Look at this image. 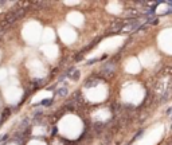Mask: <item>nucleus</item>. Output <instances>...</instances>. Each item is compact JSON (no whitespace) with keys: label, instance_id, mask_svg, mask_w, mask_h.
Wrapping results in <instances>:
<instances>
[{"label":"nucleus","instance_id":"6e6552de","mask_svg":"<svg viewBox=\"0 0 172 145\" xmlns=\"http://www.w3.org/2000/svg\"><path fill=\"white\" fill-rule=\"evenodd\" d=\"M50 104H51V99H43L41 102V105H50Z\"/></svg>","mask_w":172,"mask_h":145},{"label":"nucleus","instance_id":"423d86ee","mask_svg":"<svg viewBox=\"0 0 172 145\" xmlns=\"http://www.w3.org/2000/svg\"><path fill=\"white\" fill-rule=\"evenodd\" d=\"M58 95H61V97H65V95H67V89L66 87H61L59 90L57 91Z\"/></svg>","mask_w":172,"mask_h":145},{"label":"nucleus","instance_id":"9b49d317","mask_svg":"<svg viewBox=\"0 0 172 145\" xmlns=\"http://www.w3.org/2000/svg\"><path fill=\"white\" fill-rule=\"evenodd\" d=\"M165 3L168 4V6H169V10L172 11V1H165Z\"/></svg>","mask_w":172,"mask_h":145},{"label":"nucleus","instance_id":"f03ea898","mask_svg":"<svg viewBox=\"0 0 172 145\" xmlns=\"http://www.w3.org/2000/svg\"><path fill=\"white\" fill-rule=\"evenodd\" d=\"M124 23H125V22H122V20L116 22V23L112 26V31H113V32H116V31H121L122 27H124Z\"/></svg>","mask_w":172,"mask_h":145},{"label":"nucleus","instance_id":"1a4fd4ad","mask_svg":"<svg viewBox=\"0 0 172 145\" xmlns=\"http://www.w3.org/2000/svg\"><path fill=\"white\" fill-rule=\"evenodd\" d=\"M97 61H98L97 58H93V59H90V61H88V63H86V64H93V63H94V62H97Z\"/></svg>","mask_w":172,"mask_h":145},{"label":"nucleus","instance_id":"0eeeda50","mask_svg":"<svg viewBox=\"0 0 172 145\" xmlns=\"http://www.w3.org/2000/svg\"><path fill=\"white\" fill-rule=\"evenodd\" d=\"M69 77H70L71 79H78V78H79V71H78V70H74V73H73V74H70Z\"/></svg>","mask_w":172,"mask_h":145},{"label":"nucleus","instance_id":"20e7f679","mask_svg":"<svg viewBox=\"0 0 172 145\" xmlns=\"http://www.w3.org/2000/svg\"><path fill=\"white\" fill-rule=\"evenodd\" d=\"M98 83V79H90V81L85 82V87L89 89V87H93V86H95V85Z\"/></svg>","mask_w":172,"mask_h":145},{"label":"nucleus","instance_id":"9d476101","mask_svg":"<svg viewBox=\"0 0 172 145\" xmlns=\"http://www.w3.org/2000/svg\"><path fill=\"white\" fill-rule=\"evenodd\" d=\"M7 138H8V136H7V134L0 136V142H1V141H4V140H7Z\"/></svg>","mask_w":172,"mask_h":145},{"label":"nucleus","instance_id":"39448f33","mask_svg":"<svg viewBox=\"0 0 172 145\" xmlns=\"http://www.w3.org/2000/svg\"><path fill=\"white\" fill-rule=\"evenodd\" d=\"M10 114H11V109H7V110H4L3 116H1V120H0V124H3V122L6 121L8 117H10Z\"/></svg>","mask_w":172,"mask_h":145},{"label":"nucleus","instance_id":"7ed1b4c3","mask_svg":"<svg viewBox=\"0 0 172 145\" xmlns=\"http://www.w3.org/2000/svg\"><path fill=\"white\" fill-rule=\"evenodd\" d=\"M113 67H114V64H113V63H109V67L106 66V64H105L104 69H102V74H104V75L112 74V73H113Z\"/></svg>","mask_w":172,"mask_h":145},{"label":"nucleus","instance_id":"f257e3e1","mask_svg":"<svg viewBox=\"0 0 172 145\" xmlns=\"http://www.w3.org/2000/svg\"><path fill=\"white\" fill-rule=\"evenodd\" d=\"M24 12H26V8H14V10H11L10 12H7L6 16L3 17L1 23H0V32H4V30H6L8 26H11V24L14 23V22H16L18 19H20L24 15Z\"/></svg>","mask_w":172,"mask_h":145}]
</instances>
